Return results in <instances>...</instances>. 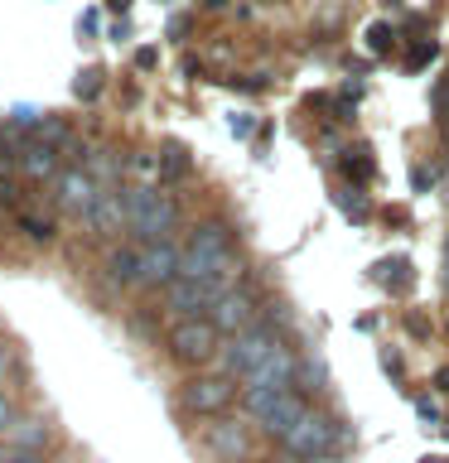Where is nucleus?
Wrapping results in <instances>:
<instances>
[{
  "label": "nucleus",
  "mask_w": 449,
  "mask_h": 463,
  "mask_svg": "<svg viewBox=\"0 0 449 463\" xmlns=\"http://www.w3.org/2000/svg\"><path fill=\"white\" fill-rule=\"evenodd\" d=\"M184 270V246L179 241H150L140 246V285L150 289H169Z\"/></svg>",
  "instance_id": "nucleus-5"
},
{
  "label": "nucleus",
  "mask_w": 449,
  "mask_h": 463,
  "mask_svg": "<svg viewBox=\"0 0 449 463\" xmlns=\"http://www.w3.org/2000/svg\"><path fill=\"white\" fill-rule=\"evenodd\" d=\"M188 169V150H184V145H165V174H184Z\"/></svg>",
  "instance_id": "nucleus-17"
},
{
  "label": "nucleus",
  "mask_w": 449,
  "mask_h": 463,
  "mask_svg": "<svg viewBox=\"0 0 449 463\" xmlns=\"http://www.w3.org/2000/svg\"><path fill=\"white\" fill-rule=\"evenodd\" d=\"M107 280L111 285H140V246H116L107 256Z\"/></svg>",
  "instance_id": "nucleus-13"
},
{
  "label": "nucleus",
  "mask_w": 449,
  "mask_h": 463,
  "mask_svg": "<svg viewBox=\"0 0 449 463\" xmlns=\"http://www.w3.org/2000/svg\"><path fill=\"white\" fill-rule=\"evenodd\" d=\"M304 376H310V386H304V391H324V367H319V362H310Z\"/></svg>",
  "instance_id": "nucleus-23"
},
{
  "label": "nucleus",
  "mask_w": 449,
  "mask_h": 463,
  "mask_svg": "<svg viewBox=\"0 0 449 463\" xmlns=\"http://www.w3.org/2000/svg\"><path fill=\"white\" fill-rule=\"evenodd\" d=\"M92 198H97V188H92V179H87L82 169H68L63 179H58V203H63L68 213H87Z\"/></svg>",
  "instance_id": "nucleus-12"
},
{
  "label": "nucleus",
  "mask_w": 449,
  "mask_h": 463,
  "mask_svg": "<svg viewBox=\"0 0 449 463\" xmlns=\"http://www.w3.org/2000/svg\"><path fill=\"white\" fill-rule=\"evenodd\" d=\"M43 111L39 107H14V126H39Z\"/></svg>",
  "instance_id": "nucleus-22"
},
{
  "label": "nucleus",
  "mask_w": 449,
  "mask_h": 463,
  "mask_svg": "<svg viewBox=\"0 0 449 463\" xmlns=\"http://www.w3.org/2000/svg\"><path fill=\"white\" fill-rule=\"evenodd\" d=\"M281 444H285V454H295V458L329 454V444H333V420L319 415V411H304L295 425H290V434H285Z\"/></svg>",
  "instance_id": "nucleus-6"
},
{
  "label": "nucleus",
  "mask_w": 449,
  "mask_h": 463,
  "mask_svg": "<svg viewBox=\"0 0 449 463\" xmlns=\"http://www.w3.org/2000/svg\"><path fill=\"white\" fill-rule=\"evenodd\" d=\"M435 386H440V391H449V372H440V376H435Z\"/></svg>",
  "instance_id": "nucleus-29"
},
{
  "label": "nucleus",
  "mask_w": 449,
  "mask_h": 463,
  "mask_svg": "<svg viewBox=\"0 0 449 463\" xmlns=\"http://www.w3.org/2000/svg\"><path fill=\"white\" fill-rule=\"evenodd\" d=\"M121 203H126V227L136 232V237L150 246V241H174L169 232L179 227V208H174L169 198H159L155 188H126L121 194Z\"/></svg>",
  "instance_id": "nucleus-1"
},
{
  "label": "nucleus",
  "mask_w": 449,
  "mask_h": 463,
  "mask_svg": "<svg viewBox=\"0 0 449 463\" xmlns=\"http://www.w3.org/2000/svg\"><path fill=\"white\" fill-rule=\"evenodd\" d=\"M10 425H14V411H10V401L0 396V430H10Z\"/></svg>",
  "instance_id": "nucleus-26"
},
{
  "label": "nucleus",
  "mask_w": 449,
  "mask_h": 463,
  "mask_svg": "<svg viewBox=\"0 0 449 463\" xmlns=\"http://www.w3.org/2000/svg\"><path fill=\"white\" fill-rule=\"evenodd\" d=\"M348 174H353V179H368V174H372V165H368V159H348V165H343Z\"/></svg>",
  "instance_id": "nucleus-24"
},
{
  "label": "nucleus",
  "mask_w": 449,
  "mask_h": 463,
  "mask_svg": "<svg viewBox=\"0 0 449 463\" xmlns=\"http://www.w3.org/2000/svg\"><path fill=\"white\" fill-rule=\"evenodd\" d=\"M227 246H232V237H227L223 222H198L188 246H184V270L179 275L184 280H208V275L227 270Z\"/></svg>",
  "instance_id": "nucleus-3"
},
{
  "label": "nucleus",
  "mask_w": 449,
  "mask_h": 463,
  "mask_svg": "<svg viewBox=\"0 0 449 463\" xmlns=\"http://www.w3.org/2000/svg\"><path fill=\"white\" fill-rule=\"evenodd\" d=\"M343 213H348V217H362V203H358L353 194H343Z\"/></svg>",
  "instance_id": "nucleus-27"
},
{
  "label": "nucleus",
  "mask_w": 449,
  "mask_h": 463,
  "mask_svg": "<svg viewBox=\"0 0 449 463\" xmlns=\"http://www.w3.org/2000/svg\"><path fill=\"white\" fill-rule=\"evenodd\" d=\"M20 169L29 174V179H49V174L58 169V155H53V145H43V140H29V145H24V155H20Z\"/></svg>",
  "instance_id": "nucleus-14"
},
{
  "label": "nucleus",
  "mask_w": 449,
  "mask_h": 463,
  "mask_svg": "<svg viewBox=\"0 0 449 463\" xmlns=\"http://www.w3.org/2000/svg\"><path fill=\"white\" fill-rule=\"evenodd\" d=\"M208 324L217 333H227V338H232V333H242V328H252L256 324V299L246 295V289H227V295L208 309Z\"/></svg>",
  "instance_id": "nucleus-9"
},
{
  "label": "nucleus",
  "mask_w": 449,
  "mask_h": 463,
  "mask_svg": "<svg viewBox=\"0 0 449 463\" xmlns=\"http://www.w3.org/2000/svg\"><path fill=\"white\" fill-rule=\"evenodd\" d=\"M217 347H223V333H217L208 318H179L174 333H169V357L184 362V367H203V362H213Z\"/></svg>",
  "instance_id": "nucleus-4"
},
{
  "label": "nucleus",
  "mask_w": 449,
  "mask_h": 463,
  "mask_svg": "<svg viewBox=\"0 0 449 463\" xmlns=\"http://www.w3.org/2000/svg\"><path fill=\"white\" fill-rule=\"evenodd\" d=\"M304 411H310V405H304V396H300V391H281V396L271 401V411L261 415L256 425L266 430L271 439H285V434H290V425H295V420H300Z\"/></svg>",
  "instance_id": "nucleus-10"
},
{
  "label": "nucleus",
  "mask_w": 449,
  "mask_h": 463,
  "mask_svg": "<svg viewBox=\"0 0 449 463\" xmlns=\"http://www.w3.org/2000/svg\"><path fill=\"white\" fill-rule=\"evenodd\" d=\"M10 444L43 454V444H49V425H39V420H20V425H10Z\"/></svg>",
  "instance_id": "nucleus-16"
},
{
  "label": "nucleus",
  "mask_w": 449,
  "mask_h": 463,
  "mask_svg": "<svg viewBox=\"0 0 449 463\" xmlns=\"http://www.w3.org/2000/svg\"><path fill=\"white\" fill-rule=\"evenodd\" d=\"M130 169H136V174H155V159L150 155H136V159H130Z\"/></svg>",
  "instance_id": "nucleus-25"
},
{
  "label": "nucleus",
  "mask_w": 449,
  "mask_h": 463,
  "mask_svg": "<svg viewBox=\"0 0 449 463\" xmlns=\"http://www.w3.org/2000/svg\"><path fill=\"white\" fill-rule=\"evenodd\" d=\"M295 372H300V357L281 343L256 372L242 376V386H252V391H295Z\"/></svg>",
  "instance_id": "nucleus-8"
},
{
  "label": "nucleus",
  "mask_w": 449,
  "mask_h": 463,
  "mask_svg": "<svg viewBox=\"0 0 449 463\" xmlns=\"http://www.w3.org/2000/svg\"><path fill=\"white\" fill-rule=\"evenodd\" d=\"M232 401H237V386H232V376H223V372L194 376V382L184 386V405L198 415H223Z\"/></svg>",
  "instance_id": "nucleus-7"
},
{
  "label": "nucleus",
  "mask_w": 449,
  "mask_h": 463,
  "mask_svg": "<svg viewBox=\"0 0 449 463\" xmlns=\"http://www.w3.org/2000/svg\"><path fill=\"white\" fill-rule=\"evenodd\" d=\"M97 82H101V72H97V68L78 72V97H82V101H92V97H97Z\"/></svg>",
  "instance_id": "nucleus-20"
},
{
  "label": "nucleus",
  "mask_w": 449,
  "mask_h": 463,
  "mask_svg": "<svg viewBox=\"0 0 449 463\" xmlns=\"http://www.w3.org/2000/svg\"><path fill=\"white\" fill-rule=\"evenodd\" d=\"M82 217H87V227H92V232H121L126 227V203H121L116 188H97L92 208H87Z\"/></svg>",
  "instance_id": "nucleus-11"
},
{
  "label": "nucleus",
  "mask_w": 449,
  "mask_h": 463,
  "mask_svg": "<svg viewBox=\"0 0 449 463\" xmlns=\"http://www.w3.org/2000/svg\"><path fill=\"white\" fill-rule=\"evenodd\" d=\"M0 463H43V458L34 454V449H14V444H10L5 454H0Z\"/></svg>",
  "instance_id": "nucleus-21"
},
{
  "label": "nucleus",
  "mask_w": 449,
  "mask_h": 463,
  "mask_svg": "<svg viewBox=\"0 0 449 463\" xmlns=\"http://www.w3.org/2000/svg\"><path fill=\"white\" fill-rule=\"evenodd\" d=\"M213 449H217L223 458H232V463H242V458H246V434H242L237 420H223V425L213 430Z\"/></svg>",
  "instance_id": "nucleus-15"
},
{
  "label": "nucleus",
  "mask_w": 449,
  "mask_h": 463,
  "mask_svg": "<svg viewBox=\"0 0 449 463\" xmlns=\"http://www.w3.org/2000/svg\"><path fill=\"white\" fill-rule=\"evenodd\" d=\"M20 227H24L34 241H49V237H53V222H43V217H29V213L20 217Z\"/></svg>",
  "instance_id": "nucleus-18"
},
{
  "label": "nucleus",
  "mask_w": 449,
  "mask_h": 463,
  "mask_svg": "<svg viewBox=\"0 0 449 463\" xmlns=\"http://www.w3.org/2000/svg\"><path fill=\"white\" fill-rule=\"evenodd\" d=\"M0 376H5V347H0Z\"/></svg>",
  "instance_id": "nucleus-30"
},
{
  "label": "nucleus",
  "mask_w": 449,
  "mask_h": 463,
  "mask_svg": "<svg viewBox=\"0 0 449 463\" xmlns=\"http://www.w3.org/2000/svg\"><path fill=\"white\" fill-rule=\"evenodd\" d=\"M300 463H343V458H333V454H314V458H300Z\"/></svg>",
  "instance_id": "nucleus-28"
},
{
  "label": "nucleus",
  "mask_w": 449,
  "mask_h": 463,
  "mask_svg": "<svg viewBox=\"0 0 449 463\" xmlns=\"http://www.w3.org/2000/svg\"><path fill=\"white\" fill-rule=\"evenodd\" d=\"M275 347H281V333L256 318L252 328L232 333V338L217 347V367H223V376H246V372H256L261 362L275 353Z\"/></svg>",
  "instance_id": "nucleus-2"
},
{
  "label": "nucleus",
  "mask_w": 449,
  "mask_h": 463,
  "mask_svg": "<svg viewBox=\"0 0 449 463\" xmlns=\"http://www.w3.org/2000/svg\"><path fill=\"white\" fill-rule=\"evenodd\" d=\"M362 39H368V49H372V53H387V49H391V29H387V24H372Z\"/></svg>",
  "instance_id": "nucleus-19"
},
{
  "label": "nucleus",
  "mask_w": 449,
  "mask_h": 463,
  "mask_svg": "<svg viewBox=\"0 0 449 463\" xmlns=\"http://www.w3.org/2000/svg\"><path fill=\"white\" fill-rule=\"evenodd\" d=\"M208 5H213V10H223V5H227V0H208Z\"/></svg>",
  "instance_id": "nucleus-31"
}]
</instances>
